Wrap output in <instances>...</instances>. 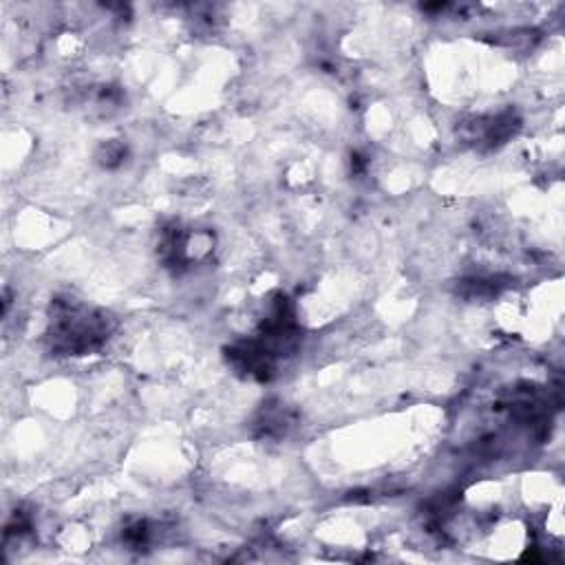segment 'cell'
Returning <instances> with one entry per match:
<instances>
[{
	"instance_id": "obj_1",
	"label": "cell",
	"mask_w": 565,
	"mask_h": 565,
	"mask_svg": "<svg viewBox=\"0 0 565 565\" xmlns=\"http://www.w3.org/2000/svg\"><path fill=\"white\" fill-rule=\"evenodd\" d=\"M106 331L102 316L71 305H64L57 316L51 318V340H55V347H64L66 353L93 349Z\"/></svg>"
}]
</instances>
